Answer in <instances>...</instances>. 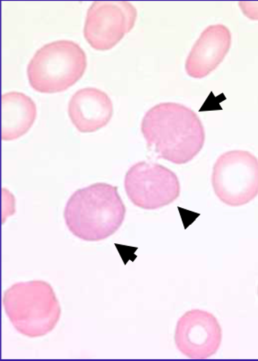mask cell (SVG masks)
<instances>
[{
    "label": "cell",
    "mask_w": 258,
    "mask_h": 361,
    "mask_svg": "<svg viewBox=\"0 0 258 361\" xmlns=\"http://www.w3.org/2000/svg\"><path fill=\"white\" fill-rule=\"evenodd\" d=\"M141 130L148 148L176 164L195 159L206 140L205 128L198 114L178 103L153 106L143 117Z\"/></svg>",
    "instance_id": "6da1fadb"
},
{
    "label": "cell",
    "mask_w": 258,
    "mask_h": 361,
    "mask_svg": "<svg viewBox=\"0 0 258 361\" xmlns=\"http://www.w3.org/2000/svg\"><path fill=\"white\" fill-rule=\"evenodd\" d=\"M126 216V206L118 188L95 183L78 189L64 209L66 226L75 237L89 242L102 241L116 234Z\"/></svg>",
    "instance_id": "7a4b0ae2"
},
{
    "label": "cell",
    "mask_w": 258,
    "mask_h": 361,
    "mask_svg": "<svg viewBox=\"0 0 258 361\" xmlns=\"http://www.w3.org/2000/svg\"><path fill=\"white\" fill-rule=\"evenodd\" d=\"M3 306L16 330L31 338L50 334L62 312L51 285L38 280L13 284L4 293Z\"/></svg>",
    "instance_id": "3957f363"
},
{
    "label": "cell",
    "mask_w": 258,
    "mask_h": 361,
    "mask_svg": "<svg viewBox=\"0 0 258 361\" xmlns=\"http://www.w3.org/2000/svg\"><path fill=\"white\" fill-rule=\"evenodd\" d=\"M87 57L73 41L49 42L35 52L28 63L27 74L31 87L41 94L68 90L84 76Z\"/></svg>",
    "instance_id": "277c9868"
},
{
    "label": "cell",
    "mask_w": 258,
    "mask_h": 361,
    "mask_svg": "<svg viewBox=\"0 0 258 361\" xmlns=\"http://www.w3.org/2000/svg\"><path fill=\"white\" fill-rule=\"evenodd\" d=\"M212 185L224 204H248L258 195L257 157L241 149L223 153L214 164Z\"/></svg>",
    "instance_id": "5b68a950"
},
{
    "label": "cell",
    "mask_w": 258,
    "mask_h": 361,
    "mask_svg": "<svg viewBox=\"0 0 258 361\" xmlns=\"http://www.w3.org/2000/svg\"><path fill=\"white\" fill-rule=\"evenodd\" d=\"M124 185L133 204L145 210L170 205L180 195L177 175L162 164L146 161L130 167L125 176Z\"/></svg>",
    "instance_id": "8992f818"
},
{
    "label": "cell",
    "mask_w": 258,
    "mask_h": 361,
    "mask_svg": "<svg viewBox=\"0 0 258 361\" xmlns=\"http://www.w3.org/2000/svg\"><path fill=\"white\" fill-rule=\"evenodd\" d=\"M137 10L128 1H95L89 7L84 37L96 51H106L134 28Z\"/></svg>",
    "instance_id": "52a82bcc"
},
{
    "label": "cell",
    "mask_w": 258,
    "mask_h": 361,
    "mask_svg": "<svg viewBox=\"0 0 258 361\" xmlns=\"http://www.w3.org/2000/svg\"><path fill=\"white\" fill-rule=\"evenodd\" d=\"M174 341L178 351L188 358L209 359L221 348V324L217 318L207 311H188L178 321Z\"/></svg>",
    "instance_id": "ba28073f"
},
{
    "label": "cell",
    "mask_w": 258,
    "mask_h": 361,
    "mask_svg": "<svg viewBox=\"0 0 258 361\" xmlns=\"http://www.w3.org/2000/svg\"><path fill=\"white\" fill-rule=\"evenodd\" d=\"M232 44V35L222 24L211 25L200 35L185 61V71L193 78L209 76L223 62Z\"/></svg>",
    "instance_id": "9c48e42d"
},
{
    "label": "cell",
    "mask_w": 258,
    "mask_h": 361,
    "mask_svg": "<svg viewBox=\"0 0 258 361\" xmlns=\"http://www.w3.org/2000/svg\"><path fill=\"white\" fill-rule=\"evenodd\" d=\"M68 114L71 123L81 133H94L110 123L113 105L105 92L86 87L75 92L70 98Z\"/></svg>",
    "instance_id": "30bf717a"
},
{
    "label": "cell",
    "mask_w": 258,
    "mask_h": 361,
    "mask_svg": "<svg viewBox=\"0 0 258 361\" xmlns=\"http://www.w3.org/2000/svg\"><path fill=\"white\" fill-rule=\"evenodd\" d=\"M3 141H13L26 135L37 116L35 102L23 92H10L1 96Z\"/></svg>",
    "instance_id": "8fae6325"
}]
</instances>
